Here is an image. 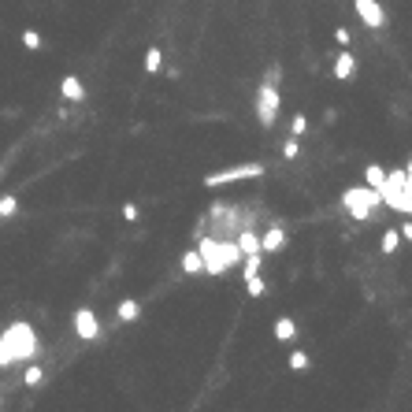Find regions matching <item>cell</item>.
Listing matches in <instances>:
<instances>
[{
	"label": "cell",
	"mask_w": 412,
	"mask_h": 412,
	"mask_svg": "<svg viewBox=\"0 0 412 412\" xmlns=\"http://www.w3.org/2000/svg\"><path fill=\"white\" fill-rule=\"evenodd\" d=\"M41 383H45V368H41V364H30L27 371H22V386H30V390H37Z\"/></svg>",
	"instance_id": "d6986e66"
},
{
	"label": "cell",
	"mask_w": 412,
	"mask_h": 412,
	"mask_svg": "<svg viewBox=\"0 0 412 412\" xmlns=\"http://www.w3.org/2000/svg\"><path fill=\"white\" fill-rule=\"evenodd\" d=\"M115 316H119L123 324H134V319L141 316V305H138L134 298H123L119 305H115Z\"/></svg>",
	"instance_id": "4fadbf2b"
},
{
	"label": "cell",
	"mask_w": 412,
	"mask_h": 412,
	"mask_svg": "<svg viewBox=\"0 0 412 412\" xmlns=\"http://www.w3.org/2000/svg\"><path fill=\"white\" fill-rule=\"evenodd\" d=\"M138 215H141V212H138V204H134V201H126V204H123V220H126V223H138Z\"/></svg>",
	"instance_id": "83f0119b"
},
{
	"label": "cell",
	"mask_w": 412,
	"mask_h": 412,
	"mask_svg": "<svg viewBox=\"0 0 412 412\" xmlns=\"http://www.w3.org/2000/svg\"><path fill=\"white\" fill-rule=\"evenodd\" d=\"M308 368H312V360H308V353H305V350H293V353H290V371H298V376H305Z\"/></svg>",
	"instance_id": "44dd1931"
},
{
	"label": "cell",
	"mask_w": 412,
	"mask_h": 412,
	"mask_svg": "<svg viewBox=\"0 0 412 412\" xmlns=\"http://www.w3.org/2000/svg\"><path fill=\"white\" fill-rule=\"evenodd\" d=\"M353 71H357V56L350 53V48H342L338 60H334V67H331V74H334L338 82H350V79H353Z\"/></svg>",
	"instance_id": "8fae6325"
},
{
	"label": "cell",
	"mask_w": 412,
	"mask_h": 412,
	"mask_svg": "<svg viewBox=\"0 0 412 412\" xmlns=\"http://www.w3.org/2000/svg\"><path fill=\"white\" fill-rule=\"evenodd\" d=\"M282 249H286V230H282L279 223H272L260 234V253L267 256V253H282Z\"/></svg>",
	"instance_id": "9c48e42d"
},
{
	"label": "cell",
	"mask_w": 412,
	"mask_h": 412,
	"mask_svg": "<svg viewBox=\"0 0 412 412\" xmlns=\"http://www.w3.org/2000/svg\"><path fill=\"white\" fill-rule=\"evenodd\" d=\"M182 272H186V275H201V272H204V260H201L197 249H186V253H182Z\"/></svg>",
	"instance_id": "2e32d148"
},
{
	"label": "cell",
	"mask_w": 412,
	"mask_h": 412,
	"mask_svg": "<svg viewBox=\"0 0 412 412\" xmlns=\"http://www.w3.org/2000/svg\"><path fill=\"white\" fill-rule=\"evenodd\" d=\"M60 97L63 100H71V105H82L86 100V86L79 74H63V82H60Z\"/></svg>",
	"instance_id": "30bf717a"
},
{
	"label": "cell",
	"mask_w": 412,
	"mask_h": 412,
	"mask_svg": "<svg viewBox=\"0 0 412 412\" xmlns=\"http://www.w3.org/2000/svg\"><path fill=\"white\" fill-rule=\"evenodd\" d=\"M397 249H401V230H383V253L390 256Z\"/></svg>",
	"instance_id": "7402d4cb"
},
{
	"label": "cell",
	"mask_w": 412,
	"mask_h": 412,
	"mask_svg": "<svg viewBox=\"0 0 412 412\" xmlns=\"http://www.w3.org/2000/svg\"><path fill=\"white\" fill-rule=\"evenodd\" d=\"M197 253L204 260V275H215V279L241 260L238 241H223V238H208V234H197Z\"/></svg>",
	"instance_id": "6da1fadb"
},
{
	"label": "cell",
	"mask_w": 412,
	"mask_h": 412,
	"mask_svg": "<svg viewBox=\"0 0 412 412\" xmlns=\"http://www.w3.org/2000/svg\"><path fill=\"white\" fill-rule=\"evenodd\" d=\"M0 338L8 342V350H11V357H15V364L19 360H34L37 357V350H41V342H37V334H34V327L30 324H11L4 334H0Z\"/></svg>",
	"instance_id": "3957f363"
},
{
	"label": "cell",
	"mask_w": 412,
	"mask_h": 412,
	"mask_svg": "<svg viewBox=\"0 0 412 412\" xmlns=\"http://www.w3.org/2000/svg\"><path fill=\"white\" fill-rule=\"evenodd\" d=\"M19 215V197L15 193H0V220H15Z\"/></svg>",
	"instance_id": "e0dca14e"
},
{
	"label": "cell",
	"mask_w": 412,
	"mask_h": 412,
	"mask_svg": "<svg viewBox=\"0 0 412 412\" xmlns=\"http://www.w3.org/2000/svg\"><path fill=\"white\" fill-rule=\"evenodd\" d=\"M260 175H264V164H234V167H223V171L204 175V186H208V190H220V186L241 182V178H260Z\"/></svg>",
	"instance_id": "5b68a950"
},
{
	"label": "cell",
	"mask_w": 412,
	"mask_h": 412,
	"mask_svg": "<svg viewBox=\"0 0 412 412\" xmlns=\"http://www.w3.org/2000/svg\"><path fill=\"white\" fill-rule=\"evenodd\" d=\"M383 182H386V167H383V164H368V167H364V186L383 190Z\"/></svg>",
	"instance_id": "9a60e30c"
},
{
	"label": "cell",
	"mask_w": 412,
	"mask_h": 412,
	"mask_svg": "<svg viewBox=\"0 0 412 412\" xmlns=\"http://www.w3.org/2000/svg\"><path fill=\"white\" fill-rule=\"evenodd\" d=\"M238 249H241V256L246 253H260V234H256V230H238Z\"/></svg>",
	"instance_id": "5bb4252c"
},
{
	"label": "cell",
	"mask_w": 412,
	"mask_h": 412,
	"mask_svg": "<svg viewBox=\"0 0 412 412\" xmlns=\"http://www.w3.org/2000/svg\"><path fill=\"white\" fill-rule=\"evenodd\" d=\"M383 186H394V190H405V167H397V171H386V182Z\"/></svg>",
	"instance_id": "4316f807"
},
{
	"label": "cell",
	"mask_w": 412,
	"mask_h": 412,
	"mask_svg": "<svg viewBox=\"0 0 412 412\" xmlns=\"http://www.w3.org/2000/svg\"><path fill=\"white\" fill-rule=\"evenodd\" d=\"M241 279H249V275H260V264H264V253H246L241 256Z\"/></svg>",
	"instance_id": "ac0fdd59"
},
{
	"label": "cell",
	"mask_w": 412,
	"mask_h": 412,
	"mask_svg": "<svg viewBox=\"0 0 412 412\" xmlns=\"http://www.w3.org/2000/svg\"><path fill=\"white\" fill-rule=\"evenodd\" d=\"M379 204H383V193L376 186H350L342 193V208L350 212L357 223H368L371 208H379Z\"/></svg>",
	"instance_id": "7a4b0ae2"
},
{
	"label": "cell",
	"mask_w": 412,
	"mask_h": 412,
	"mask_svg": "<svg viewBox=\"0 0 412 412\" xmlns=\"http://www.w3.org/2000/svg\"><path fill=\"white\" fill-rule=\"evenodd\" d=\"M74 334H79L82 342H97L100 338V319H97V312L89 305L74 308Z\"/></svg>",
	"instance_id": "8992f818"
},
{
	"label": "cell",
	"mask_w": 412,
	"mask_h": 412,
	"mask_svg": "<svg viewBox=\"0 0 412 412\" xmlns=\"http://www.w3.org/2000/svg\"><path fill=\"white\" fill-rule=\"evenodd\" d=\"M279 108H282L279 86H272V82H260V89H256V119H260L264 131H272V126H275V119H279Z\"/></svg>",
	"instance_id": "277c9868"
},
{
	"label": "cell",
	"mask_w": 412,
	"mask_h": 412,
	"mask_svg": "<svg viewBox=\"0 0 412 412\" xmlns=\"http://www.w3.org/2000/svg\"><path fill=\"white\" fill-rule=\"evenodd\" d=\"M290 134H293V138H305V134H308V119H305V112H298V115L290 119Z\"/></svg>",
	"instance_id": "484cf974"
},
{
	"label": "cell",
	"mask_w": 412,
	"mask_h": 412,
	"mask_svg": "<svg viewBox=\"0 0 412 412\" xmlns=\"http://www.w3.org/2000/svg\"><path fill=\"white\" fill-rule=\"evenodd\" d=\"M41 45L45 41H41V34H37V30H22V48H27V53H37Z\"/></svg>",
	"instance_id": "cb8c5ba5"
},
{
	"label": "cell",
	"mask_w": 412,
	"mask_h": 412,
	"mask_svg": "<svg viewBox=\"0 0 412 412\" xmlns=\"http://www.w3.org/2000/svg\"><path fill=\"white\" fill-rule=\"evenodd\" d=\"M0 408H4V394H0Z\"/></svg>",
	"instance_id": "d6a6232c"
},
{
	"label": "cell",
	"mask_w": 412,
	"mask_h": 412,
	"mask_svg": "<svg viewBox=\"0 0 412 412\" xmlns=\"http://www.w3.org/2000/svg\"><path fill=\"white\" fill-rule=\"evenodd\" d=\"M272 334H275V342L290 345L293 338H298V319H293V316H279L275 327H272Z\"/></svg>",
	"instance_id": "7c38bea8"
},
{
	"label": "cell",
	"mask_w": 412,
	"mask_h": 412,
	"mask_svg": "<svg viewBox=\"0 0 412 412\" xmlns=\"http://www.w3.org/2000/svg\"><path fill=\"white\" fill-rule=\"evenodd\" d=\"M334 41H338L342 48H350V45H353V34L345 30V27H338V30H334Z\"/></svg>",
	"instance_id": "f1b7e54d"
},
{
	"label": "cell",
	"mask_w": 412,
	"mask_h": 412,
	"mask_svg": "<svg viewBox=\"0 0 412 412\" xmlns=\"http://www.w3.org/2000/svg\"><path fill=\"white\" fill-rule=\"evenodd\" d=\"M397 230H401V238H405V241H412V220H405V223L397 227Z\"/></svg>",
	"instance_id": "1f68e13d"
},
{
	"label": "cell",
	"mask_w": 412,
	"mask_h": 412,
	"mask_svg": "<svg viewBox=\"0 0 412 412\" xmlns=\"http://www.w3.org/2000/svg\"><path fill=\"white\" fill-rule=\"evenodd\" d=\"M298 152H301V138H286V141H282V157H286V160H298Z\"/></svg>",
	"instance_id": "d4e9b609"
},
{
	"label": "cell",
	"mask_w": 412,
	"mask_h": 412,
	"mask_svg": "<svg viewBox=\"0 0 412 412\" xmlns=\"http://www.w3.org/2000/svg\"><path fill=\"white\" fill-rule=\"evenodd\" d=\"M383 204L386 208H394V212H401V215H412V193L408 190H394V186H383Z\"/></svg>",
	"instance_id": "ba28073f"
},
{
	"label": "cell",
	"mask_w": 412,
	"mask_h": 412,
	"mask_svg": "<svg viewBox=\"0 0 412 412\" xmlns=\"http://www.w3.org/2000/svg\"><path fill=\"white\" fill-rule=\"evenodd\" d=\"M353 8H357V15H360L364 27H371V30H383L386 27V11H383L379 0H353Z\"/></svg>",
	"instance_id": "52a82bcc"
},
{
	"label": "cell",
	"mask_w": 412,
	"mask_h": 412,
	"mask_svg": "<svg viewBox=\"0 0 412 412\" xmlns=\"http://www.w3.org/2000/svg\"><path fill=\"white\" fill-rule=\"evenodd\" d=\"M8 364H15V357H11V350H8V342L0 338V368H8Z\"/></svg>",
	"instance_id": "f546056e"
},
{
	"label": "cell",
	"mask_w": 412,
	"mask_h": 412,
	"mask_svg": "<svg viewBox=\"0 0 412 412\" xmlns=\"http://www.w3.org/2000/svg\"><path fill=\"white\" fill-rule=\"evenodd\" d=\"M264 82H272V86H279V82H282V67H279V63H275V67H267Z\"/></svg>",
	"instance_id": "4dcf8cb0"
},
{
	"label": "cell",
	"mask_w": 412,
	"mask_h": 412,
	"mask_svg": "<svg viewBox=\"0 0 412 412\" xmlns=\"http://www.w3.org/2000/svg\"><path fill=\"white\" fill-rule=\"evenodd\" d=\"M246 293H249V298H264V293H267V282H264L260 275H249V279H246Z\"/></svg>",
	"instance_id": "603a6c76"
},
{
	"label": "cell",
	"mask_w": 412,
	"mask_h": 412,
	"mask_svg": "<svg viewBox=\"0 0 412 412\" xmlns=\"http://www.w3.org/2000/svg\"><path fill=\"white\" fill-rule=\"evenodd\" d=\"M145 71H149V74H160V71H164V53H160L157 45L145 53Z\"/></svg>",
	"instance_id": "ffe728a7"
}]
</instances>
